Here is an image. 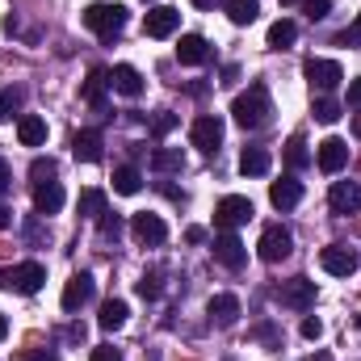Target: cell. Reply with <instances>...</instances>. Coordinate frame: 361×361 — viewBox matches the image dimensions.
I'll return each mask as SVG.
<instances>
[{"label": "cell", "mask_w": 361, "mask_h": 361, "mask_svg": "<svg viewBox=\"0 0 361 361\" xmlns=\"http://www.w3.org/2000/svg\"><path fill=\"white\" fill-rule=\"evenodd\" d=\"M328 206H332V214H357L361 210V185L357 180H336L332 193H328Z\"/></svg>", "instance_id": "obj_14"}, {"label": "cell", "mask_w": 361, "mask_h": 361, "mask_svg": "<svg viewBox=\"0 0 361 361\" xmlns=\"http://www.w3.org/2000/svg\"><path fill=\"white\" fill-rule=\"evenodd\" d=\"M114 189H118V193H126V197H135V193L143 189V173H139L135 164H122V169H114Z\"/></svg>", "instance_id": "obj_27"}, {"label": "cell", "mask_w": 361, "mask_h": 361, "mask_svg": "<svg viewBox=\"0 0 361 361\" xmlns=\"http://www.w3.org/2000/svg\"><path fill=\"white\" fill-rule=\"evenodd\" d=\"M177 25H180V8H173V4H160V8H152L143 17L147 38H169V34H177Z\"/></svg>", "instance_id": "obj_13"}, {"label": "cell", "mask_w": 361, "mask_h": 361, "mask_svg": "<svg viewBox=\"0 0 361 361\" xmlns=\"http://www.w3.org/2000/svg\"><path fill=\"white\" fill-rule=\"evenodd\" d=\"M214 261H219L223 269H244V265H248V248L240 244L235 231H223V235L214 240Z\"/></svg>", "instance_id": "obj_12"}, {"label": "cell", "mask_w": 361, "mask_h": 361, "mask_svg": "<svg viewBox=\"0 0 361 361\" xmlns=\"http://www.w3.org/2000/svg\"><path fill=\"white\" fill-rule=\"evenodd\" d=\"M92 361H122V353H118L114 345H97V349H92Z\"/></svg>", "instance_id": "obj_40"}, {"label": "cell", "mask_w": 361, "mask_h": 361, "mask_svg": "<svg viewBox=\"0 0 361 361\" xmlns=\"http://www.w3.org/2000/svg\"><path fill=\"white\" fill-rule=\"evenodd\" d=\"M302 76L311 80V89H319V92L341 89V80H345V72H341L336 59H307L302 63Z\"/></svg>", "instance_id": "obj_7"}, {"label": "cell", "mask_w": 361, "mask_h": 361, "mask_svg": "<svg viewBox=\"0 0 361 361\" xmlns=\"http://www.w3.org/2000/svg\"><path fill=\"white\" fill-rule=\"evenodd\" d=\"M8 223H13V214H8V210H4V206H0V231H4V227H8Z\"/></svg>", "instance_id": "obj_46"}, {"label": "cell", "mask_w": 361, "mask_h": 361, "mask_svg": "<svg viewBox=\"0 0 361 361\" xmlns=\"http://www.w3.org/2000/svg\"><path fill=\"white\" fill-rule=\"evenodd\" d=\"M206 59H210V42H206L202 34H180L177 63H185V68H202Z\"/></svg>", "instance_id": "obj_15"}, {"label": "cell", "mask_w": 361, "mask_h": 361, "mask_svg": "<svg viewBox=\"0 0 361 361\" xmlns=\"http://www.w3.org/2000/svg\"><path fill=\"white\" fill-rule=\"evenodd\" d=\"M185 240H189V244H202V240H206V231H202V227H189V231H185Z\"/></svg>", "instance_id": "obj_45"}, {"label": "cell", "mask_w": 361, "mask_h": 361, "mask_svg": "<svg viewBox=\"0 0 361 361\" xmlns=\"http://www.w3.org/2000/svg\"><path fill=\"white\" fill-rule=\"evenodd\" d=\"M349 109H361V76L349 80Z\"/></svg>", "instance_id": "obj_43"}, {"label": "cell", "mask_w": 361, "mask_h": 361, "mask_svg": "<svg viewBox=\"0 0 361 361\" xmlns=\"http://www.w3.org/2000/svg\"><path fill=\"white\" fill-rule=\"evenodd\" d=\"M118 235H122V219L105 210V214H101V240L109 244V240H118Z\"/></svg>", "instance_id": "obj_36"}, {"label": "cell", "mask_w": 361, "mask_h": 361, "mask_svg": "<svg viewBox=\"0 0 361 361\" xmlns=\"http://www.w3.org/2000/svg\"><path fill=\"white\" fill-rule=\"evenodd\" d=\"M4 336H8V319L0 315V341H4Z\"/></svg>", "instance_id": "obj_48"}, {"label": "cell", "mask_w": 361, "mask_h": 361, "mask_svg": "<svg viewBox=\"0 0 361 361\" xmlns=\"http://www.w3.org/2000/svg\"><path fill=\"white\" fill-rule=\"evenodd\" d=\"M152 169L156 173H180L185 169V156H180L177 147H156L152 152Z\"/></svg>", "instance_id": "obj_28"}, {"label": "cell", "mask_w": 361, "mask_h": 361, "mask_svg": "<svg viewBox=\"0 0 361 361\" xmlns=\"http://www.w3.org/2000/svg\"><path fill=\"white\" fill-rule=\"evenodd\" d=\"M353 135H357V139H361V114H357V118H353Z\"/></svg>", "instance_id": "obj_49"}, {"label": "cell", "mask_w": 361, "mask_h": 361, "mask_svg": "<svg viewBox=\"0 0 361 361\" xmlns=\"http://www.w3.org/2000/svg\"><path fill=\"white\" fill-rule=\"evenodd\" d=\"M315 164H319V173H328V177H336L345 164H349V143L345 139H324L319 143V152H315Z\"/></svg>", "instance_id": "obj_11"}, {"label": "cell", "mask_w": 361, "mask_h": 361, "mask_svg": "<svg viewBox=\"0 0 361 361\" xmlns=\"http://www.w3.org/2000/svg\"><path fill=\"white\" fill-rule=\"evenodd\" d=\"M269 114H273V101H269V89L265 85H248V92H240L231 101V118L244 130H261L269 122Z\"/></svg>", "instance_id": "obj_1"}, {"label": "cell", "mask_w": 361, "mask_h": 361, "mask_svg": "<svg viewBox=\"0 0 361 361\" xmlns=\"http://www.w3.org/2000/svg\"><path fill=\"white\" fill-rule=\"evenodd\" d=\"M319 265H324V273H332V277H349V273H357L361 257L353 248H345V244H328L319 252Z\"/></svg>", "instance_id": "obj_9"}, {"label": "cell", "mask_w": 361, "mask_h": 361, "mask_svg": "<svg viewBox=\"0 0 361 361\" xmlns=\"http://www.w3.org/2000/svg\"><path fill=\"white\" fill-rule=\"evenodd\" d=\"M235 319H240V298H235V294H214V298H210V324L231 328Z\"/></svg>", "instance_id": "obj_20"}, {"label": "cell", "mask_w": 361, "mask_h": 361, "mask_svg": "<svg viewBox=\"0 0 361 361\" xmlns=\"http://www.w3.org/2000/svg\"><path fill=\"white\" fill-rule=\"evenodd\" d=\"M240 173H244V177H265V173H269V152H265V147H244Z\"/></svg>", "instance_id": "obj_25"}, {"label": "cell", "mask_w": 361, "mask_h": 361, "mask_svg": "<svg viewBox=\"0 0 361 361\" xmlns=\"http://www.w3.org/2000/svg\"><path fill=\"white\" fill-rule=\"evenodd\" d=\"M273 298H277L281 307L307 311V307L315 302V281H311V277H290V281H281V286L273 290Z\"/></svg>", "instance_id": "obj_6"}, {"label": "cell", "mask_w": 361, "mask_h": 361, "mask_svg": "<svg viewBox=\"0 0 361 361\" xmlns=\"http://www.w3.org/2000/svg\"><path fill=\"white\" fill-rule=\"evenodd\" d=\"M336 118H341V105H336L332 97H319V101H315V122H324V126H332Z\"/></svg>", "instance_id": "obj_35"}, {"label": "cell", "mask_w": 361, "mask_h": 361, "mask_svg": "<svg viewBox=\"0 0 361 361\" xmlns=\"http://www.w3.org/2000/svg\"><path fill=\"white\" fill-rule=\"evenodd\" d=\"M109 89L122 92V97H139V92H143V76H139L130 63H118V68L109 72Z\"/></svg>", "instance_id": "obj_21"}, {"label": "cell", "mask_w": 361, "mask_h": 361, "mask_svg": "<svg viewBox=\"0 0 361 361\" xmlns=\"http://www.w3.org/2000/svg\"><path fill=\"white\" fill-rule=\"evenodd\" d=\"M55 173H59V164H55L51 156H47V160L38 156V160L30 164V180H34V185H42V180H55Z\"/></svg>", "instance_id": "obj_33"}, {"label": "cell", "mask_w": 361, "mask_h": 361, "mask_svg": "<svg viewBox=\"0 0 361 361\" xmlns=\"http://www.w3.org/2000/svg\"><path fill=\"white\" fill-rule=\"evenodd\" d=\"M105 143H101V130H80L76 139H72V156L76 160H85V164H97L105 152H101Z\"/></svg>", "instance_id": "obj_22"}, {"label": "cell", "mask_w": 361, "mask_h": 361, "mask_svg": "<svg viewBox=\"0 0 361 361\" xmlns=\"http://www.w3.org/2000/svg\"><path fill=\"white\" fill-rule=\"evenodd\" d=\"M269 202L277 206V210H294V206L302 202V185H298L294 177L273 180V185H269Z\"/></svg>", "instance_id": "obj_19"}, {"label": "cell", "mask_w": 361, "mask_h": 361, "mask_svg": "<svg viewBox=\"0 0 361 361\" xmlns=\"http://www.w3.org/2000/svg\"><path fill=\"white\" fill-rule=\"evenodd\" d=\"M135 290H139V298H147V302H152V298H160V269H147L143 277H139V286H135Z\"/></svg>", "instance_id": "obj_34"}, {"label": "cell", "mask_w": 361, "mask_h": 361, "mask_svg": "<svg viewBox=\"0 0 361 361\" xmlns=\"http://www.w3.org/2000/svg\"><path fill=\"white\" fill-rule=\"evenodd\" d=\"M8 189H13V169L0 160V193H8Z\"/></svg>", "instance_id": "obj_44"}, {"label": "cell", "mask_w": 361, "mask_h": 361, "mask_svg": "<svg viewBox=\"0 0 361 361\" xmlns=\"http://www.w3.org/2000/svg\"><path fill=\"white\" fill-rule=\"evenodd\" d=\"M105 85H109V72L97 68V72H89V80H85V89H80V97L89 101L97 114H105Z\"/></svg>", "instance_id": "obj_23"}, {"label": "cell", "mask_w": 361, "mask_h": 361, "mask_svg": "<svg viewBox=\"0 0 361 361\" xmlns=\"http://www.w3.org/2000/svg\"><path fill=\"white\" fill-rule=\"evenodd\" d=\"M76 210H80L85 219H101V214H105V193H101V189H80Z\"/></svg>", "instance_id": "obj_30"}, {"label": "cell", "mask_w": 361, "mask_h": 361, "mask_svg": "<svg viewBox=\"0 0 361 361\" xmlns=\"http://www.w3.org/2000/svg\"><path fill=\"white\" fill-rule=\"evenodd\" d=\"M173 126H177V114H169V109H160V114L152 118V130H156V139H164Z\"/></svg>", "instance_id": "obj_37"}, {"label": "cell", "mask_w": 361, "mask_h": 361, "mask_svg": "<svg viewBox=\"0 0 361 361\" xmlns=\"http://www.w3.org/2000/svg\"><path fill=\"white\" fill-rule=\"evenodd\" d=\"M17 139H21V147H42V143H47V118L21 114V118H17Z\"/></svg>", "instance_id": "obj_18"}, {"label": "cell", "mask_w": 361, "mask_h": 361, "mask_svg": "<svg viewBox=\"0 0 361 361\" xmlns=\"http://www.w3.org/2000/svg\"><path fill=\"white\" fill-rule=\"evenodd\" d=\"M130 235H135L139 244H147V248H160V244L169 240V223H164L160 214H147V210H143V214L130 219Z\"/></svg>", "instance_id": "obj_8"}, {"label": "cell", "mask_w": 361, "mask_h": 361, "mask_svg": "<svg viewBox=\"0 0 361 361\" xmlns=\"http://www.w3.org/2000/svg\"><path fill=\"white\" fill-rule=\"evenodd\" d=\"M223 8H227V17H231L235 25H252V21L261 17V4H257V0H223Z\"/></svg>", "instance_id": "obj_26"}, {"label": "cell", "mask_w": 361, "mask_h": 361, "mask_svg": "<svg viewBox=\"0 0 361 361\" xmlns=\"http://www.w3.org/2000/svg\"><path fill=\"white\" fill-rule=\"evenodd\" d=\"M248 219H252V202L240 197V193H231V197H223V202L214 206V223H219L223 231H231V227H240V223H248Z\"/></svg>", "instance_id": "obj_10"}, {"label": "cell", "mask_w": 361, "mask_h": 361, "mask_svg": "<svg viewBox=\"0 0 361 361\" xmlns=\"http://www.w3.org/2000/svg\"><path fill=\"white\" fill-rule=\"evenodd\" d=\"M311 164V152H307V139L302 135H290V143H286V169H307Z\"/></svg>", "instance_id": "obj_29"}, {"label": "cell", "mask_w": 361, "mask_h": 361, "mask_svg": "<svg viewBox=\"0 0 361 361\" xmlns=\"http://www.w3.org/2000/svg\"><path fill=\"white\" fill-rule=\"evenodd\" d=\"M257 252H261V261L277 265V261H286V257L294 252V235H290L281 223H269V227L261 231V244H257Z\"/></svg>", "instance_id": "obj_4"}, {"label": "cell", "mask_w": 361, "mask_h": 361, "mask_svg": "<svg viewBox=\"0 0 361 361\" xmlns=\"http://www.w3.org/2000/svg\"><path fill=\"white\" fill-rule=\"evenodd\" d=\"M21 101H25V92L17 89V85H4V89H0V122H8V118L21 109Z\"/></svg>", "instance_id": "obj_32"}, {"label": "cell", "mask_w": 361, "mask_h": 361, "mask_svg": "<svg viewBox=\"0 0 361 361\" xmlns=\"http://www.w3.org/2000/svg\"><path fill=\"white\" fill-rule=\"evenodd\" d=\"M126 315H130V307H126L122 298H109V302H101V315H97V324H101L105 332H118V328L126 324Z\"/></svg>", "instance_id": "obj_24"}, {"label": "cell", "mask_w": 361, "mask_h": 361, "mask_svg": "<svg viewBox=\"0 0 361 361\" xmlns=\"http://www.w3.org/2000/svg\"><path fill=\"white\" fill-rule=\"evenodd\" d=\"M336 42H341V47H357V42H361V17L345 30V34H341V38H336Z\"/></svg>", "instance_id": "obj_39"}, {"label": "cell", "mask_w": 361, "mask_h": 361, "mask_svg": "<svg viewBox=\"0 0 361 361\" xmlns=\"http://www.w3.org/2000/svg\"><path fill=\"white\" fill-rule=\"evenodd\" d=\"M189 139H193V147H197V152L214 156V152H219V143H223V118H219V114H202V118H193Z\"/></svg>", "instance_id": "obj_5"}, {"label": "cell", "mask_w": 361, "mask_h": 361, "mask_svg": "<svg viewBox=\"0 0 361 361\" xmlns=\"http://www.w3.org/2000/svg\"><path fill=\"white\" fill-rule=\"evenodd\" d=\"M302 336H307V341H319V336H324V324H319V319H302Z\"/></svg>", "instance_id": "obj_41"}, {"label": "cell", "mask_w": 361, "mask_h": 361, "mask_svg": "<svg viewBox=\"0 0 361 361\" xmlns=\"http://www.w3.org/2000/svg\"><path fill=\"white\" fill-rule=\"evenodd\" d=\"M85 25H89L101 42H114L122 34V25H126V8L122 4H105V0L101 4H89L85 8Z\"/></svg>", "instance_id": "obj_2"}, {"label": "cell", "mask_w": 361, "mask_h": 361, "mask_svg": "<svg viewBox=\"0 0 361 361\" xmlns=\"http://www.w3.org/2000/svg\"><path fill=\"white\" fill-rule=\"evenodd\" d=\"M92 277L89 273H76V277H68V286H63V311H80L85 302L92 298Z\"/></svg>", "instance_id": "obj_16"}, {"label": "cell", "mask_w": 361, "mask_h": 361, "mask_svg": "<svg viewBox=\"0 0 361 361\" xmlns=\"http://www.w3.org/2000/svg\"><path fill=\"white\" fill-rule=\"evenodd\" d=\"M357 324H361V319H357Z\"/></svg>", "instance_id": "obj_51"}, {"label": "cell", "mask_w": 361, "mask_h": 361, "mask_svg": "<svg viewBox=\"0 0 361 361\" xmlns=\"http://www.w3.org/2000/svg\"><path fill=\"white\" fill-rule=\"evenodd\" d=\"M193 4H197V8H214L219 0H193Z\"/></svg>", "instance_id": "obj_47"}, {"label": "cell", "mask_w": 361, "mask_h": 361, "mask_svg": "<svg viewBox=\"0 0 361 361\" xmlns=\"http://www.w3.org/2000/svg\"><path fill=\"white\" fill-rule=\"evenodd\" d=\"M302 13H307L311 21H324V17L332 13V0H302Z\"/></svg>", "instance_id": "obj_38"}, {"label": "cell", "mask_w": 361, "mask_h": 361, "mask_svg": "<svg viewBox=\"0 0 361 361\" xmlns=\"http://www.w3.org/2000/svg\"><path fill=\"white\" fill-rule=\"evenodd\" d=\"M0 281H4V290H13V294H38L42 281H47V269H42L38 261H25V265L4 269L0 273Z\"/></svg>", "instance_id": "obj_3"}, {"label": "cell", "mask_w": 361, "mask_h": 361, "mask_svg": "<svg viewBox=\"0 0 361 361\" xmlns=\"http://www.w3.org/2000/svg\"><path fill=\"white\" fill-rule=\"evenodd\" d=\"M21 361H55V349H25Z\"/></svg>", "instance_id": "obj_42"}, {"label": "cell", "mask_w": 361, "mask_h": 361, "mask_svg": "<svg viewBox=\"0 0 361 361\" xmlns=\"http://www.w3.org/2000/svg\"><path fill=\"white\" fill-rule=\"evenodd\" d=\"M34 210H38V214H59V210H63V185H59V180L34 185Z\"/></svg>", "instance_id": "obj_17"}, {"label": "cell", "mask_w": 361, "mask_h": 361, "mask_svg": "<svg viewBox=\"0 0 361 361\" xmlns=\"http://www.w3.org/2000/svg\"><path fill=\"white\" fill-rule=\"evenodd\" d=\"M281 4H298V0H281Z\"/></svg>", "instance_id": "obj_50"}, {"label": "cell", "mask_w": 361, "mask_h": 361, "mask_svg": "<svg viewBox=\"0 0 361 361\" xmlns=\"http://www.w3.org/2000/svg\"><path fill=\"white\" fill-rule=\"evenodd\" d=\"M294 38H298V25H294V21H286V17H281V21H273V25H269V47H273V51H286Z\"/></svg>", "instance_id": "obj_31"}]
</instances>
